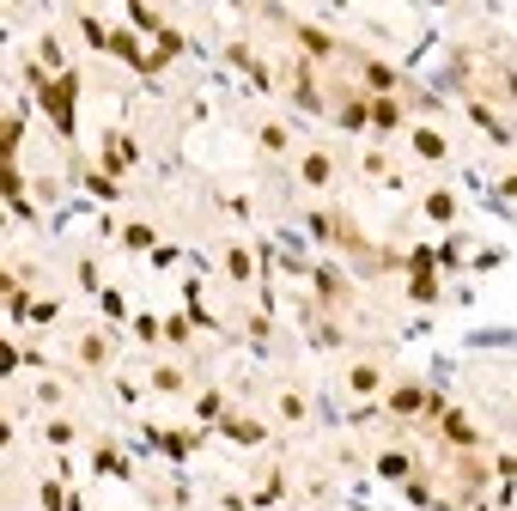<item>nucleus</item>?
<instances>
[{
	"instance_id": "obj_3",
	"label": "nucleus",
	"mask_w": 517,
	"mask_h": 511,
	"mask_svg": "<svg viewBox=\"0 0 517 511\" xmlns=\"http://www.w3.org/2000/svg\"><path fill=\"white\" fill-rule=\"evenodd\" d=\"M13 140H18V122H0V159L13 152Z\"/></svg>"
},
{
	"instance_id": "obj_2",
	"label": "nucleus",
	"mask_w": 517,
	"mask_h": 511,
	"mask_svg": "<svg viewBox=\"0 0 517 511\" xmlns=\"http://www.w3.org/2000/svg\"><path fill=\"white\" fill-rule=\"evenodd\" d=\"M383 475H395V481H402V475H408V457L390 451V457H383Z\"/></svg>"
},
{
	"instance_id": "obj_1",
	"label": "nucleus",
	"mask_w": 517,
	"mask_h": 511,
	"mask_svg": "<svg viewBox=\"0 0 517 511\" xmlns=\"http://www.w3.org/2000/svg\"><path fill=\"white\" fill-rule=\"evenodd\" d=\"M304 183H329V159H323V152L304 159Z\"/></svg>"
}]
</instances>
